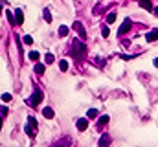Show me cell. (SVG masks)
Wrapping results in <instances>:
<instances>
[{
	"label": "cell",
	"mask_w": 158,
	"mask_h": 147,
	"mask_svg": "<svg viewBox=\"0 0 158 147\" xmlns=\"http://www.w3.org/2000/svg\"><path fill=\"white\" fill-rule=\"evenodd\" d=\"M81 40H83V39H81ZM81 40H74V43H72V55L75 59H81L85 55V50H86V46L81 43Z\"/></svg>",
	"instance_id": "cell-1"
},
{
	"label": "cell",
	"mask_w": 158,
	"mask_h": 147,
	"mask_svg": "<svg viewBox=\"0 0 158 147\" xmlns=\"http://www.w3.org/2000/svg\"><path fill=\"white\" fill-rule=\"evenodd\" d=\"M40 99H43V92H40V90H35L33 96L28 99V105H30V107H37V105L40 103Z\"/></svg>",
	"instance_id": "cell-2"
},
{
	"label": "cell",
	"mask_w": 158,
	"mask_h": 147,
	"mask_svg": "<svg viewBox=\"0 0 158 147\" xmlns=\"http://www.w3.org/2000/svg\"><path fill=\"white\" fill-rule=\"evenodd\" d=\"M130 28H132V20L125 18V20H123V24L120 26V30H118V35H120V37H123L127 31H130Z\"/></svg>",
	"instance_id": "cell-3"
},
{
	"label": "cell",
	"mask_w": 158,
	"mask_h": 147,
	"mask_svg": "<svg viewBox=\"0 0 158 147\" xmlns=\"http://www.w3.org/2000/svg\"><path fill=\"white\" fill-rule=\"evenodd\" d=\"M72 28H74L75 31H77V35H79V37L83 39V40L86 39V31H85V28H83V24H81V22H74V26H72Z\"/></svg>",
	"instance_id": "cell-4"
},
{
	"label": "cell",
	"mask_w": 158,
	"mask_h": 147,
	"mask_svg": "<svg viewBox=\"0 0 158 147\" xmlns=\"http://www.w3.org/2000/svg\"><path fill=\"white\" fill-rule=\"evenodd\" d=\"M75 127H77L79 131H86V127H88V120H86V118H81V120H77Z\"/></svg>",
	"instance_id": "cell-5"
},
{
	"label": "cell",
	"mask_w": 158,
	"mask_h": 147,
	"mask_svg": "<svg viewBox=\"0 0 158 147\" xmlns=\"http://www.w3.org/2000/svg\"><path fill=\"white\" fill-rule=\"evenodd\" d=\"M43 114H44V118H48V120H52V118L55 116V112H53L52 107H44V109H43Z\"/></svg>",
	"instance_id": "cell-6"
},
{
	"label": "cell",
	"mask_w": 158,
	"mask_h": 147,
	"mask_svg": "<svg viewBox=\"0 0 158 147\" xmlns=\"http://www.w3.org/2000/svg\"><path fill=\"white\" fill-rule=\"evenodd\" d=\"M156 39H158V30L149 31V33L145 35V40H147V43H153V40H156Z\"/></svg>",
	"instance_id": "cell-7"
},
{
	"label": "cell",
	"mask_w": 158,
	"mask_h": 147,
	"mask_svg": "<svg viewBox=\"0 0 158 147\" xmlns=\"http://www.w3.org/2000/svg\"><path fill=\"white\" fill-rule=\"evenodd\" d=\"M15 18H17V24H22V22H24V15H22V9H17V11H15Z\"/></svg>",
	"instance_id": "cell-8"
},
{
	"label": "cell",
	"mask_w": 158,
	"mask_h": 147,
	"mask_svg": "<svg viewBox=\"0 0 158 147\" xmlns=\"http://www.w3.org/2000/svg\"><path fill=\"white\" fill-rule=\"evenodd\" d=\"M68 31H70V28H68V26H61L59 28V37H66Z\"/></svg>",
	"instance_id": "cell-9"
},
{
	"label": "cell",
	"mask_w": 158,
	"mask_h": 147,
	"mask_svg": "<svg viewBox=\"0 0 158 147\" xmlns=\"http://www.w3.org/2000/svg\"><path fill=\"white\" fill-rule=\"evenodd\" d=\"M24 131H26V134H28L30 138H33V136H35V132H33L35 129H33V127H31L30 123H28V125H26V127H24Z\"/></svg>",
	"instance_id": "cell-10"
},
{
	"label": "cell",
	"mask_w": 158,
	"mask_h": 147,
	"mask_svg": "<svg viewBox=\"0 0 158 147\" xmlns=\"http://www.w3.org/2000/svg\"><path fill=\"white\" fill-rule=\"evenodd\" d=\"M107 123H108V116H101L98 120V127H105Z\"/></svg>",
	"instance_id": "cell-11"
},
{
	"label": "cell",
	"mask_w": 158,
	"mask_h": 147,
	"mask_svg": "<svg viewBox=\"0 0 158 147\" xmlns=\"http://www.w3.org/2000/svg\"><path fill=\"white\" fill-rule=\"evenodd\" d=\"M108 142H111V136H108V134H103V136H101V140H99V145L103 147V145H107Z\"/></svg>",
	"instance_id": "cell-12"
},
{
	"label": "cell",
	"mask_w": 158,
	"mask_h": 147,
	"mask_svg": "<svg viewBox=\"0 0 158 147\" xmlns=\"http://www.w3.org/2000/svg\"><path fill=\"white\" fill-rule=\"evenodd\" d=\"M35 74H44V65H40L39 61L35 62Z\"/></svg>",
	"instance_id": "cell-13"
},
{
	"label": "cell",
	"mask_w": 158,
	"mask_h": 147,
	"mask_svg": "<svg viewBox=\"0 0 158 147\" xmlns=\"http://www.w3.org/2000/svg\"><path fill=\"white\" fill-rule=\"evenodd\" d=\"M28 57H30L31 61H35V62H37V61L40 59V55H39V52H30V53H28Z\"/></svg>",
	"instance_id": "cell-14"
},
{
	"label": "cell",
	"mask_w": 158,
	"mask_h": 147,
	"mask_svg": "<svg viewBox=\"0 0 158 147\" xmlns=\"http://www.w3.org/2000/svg\"><path fill=\"white\" fill-rule=\"evenodd\" d=\"M86 116H88V118H94V120H96V118H98V109H88Z\"/></svg>",
	"instance_id": "cell-15"
},
{
	"label": "cell",
	"mask_w": 158,
	"mask_h": 147,
	"mask_svg": "<svg viewBox=\"0 0 158 147\" xmlns=\"http://www.w3.org/2000/svg\"><path fill=\"white\" fill-rule=\"evenodd\" d=\"M114 20H116V13H114V11H111V13L107 15V24H112Z\"/></svg>",
	"instance_id": "cell-16"
},
{
	"label": "cell",
	"mask_w": 158,
	"mask_h": 147,
	"mask_svg": "<svg viewBox=\"0 0 158 147\" xmlns=\"http://www.w3.org/2000/svg\"><path fill=\"white\" fill-rule=\"evenodd\" d=\"M28 123H30V125H31V127L35 129V131L39 129V125H37V120H35V118H33V116H30V118H28Z\"/></svg>",
	"instance_id": "cell-17"
},
{
	"label": "cell",
	"mask_w": 158,
	"mask_h": 147,
	"mask_svg": "<svg viewBox=\"0 0 158 147\" xmlns=\"http://www.w3.org/2000/svg\"><path fill=\"white\" fill-rule=\"evenodd\" d=\"M44 61H46V65H52V62L55 61V57H53V53H46V57H44Z\"/></svg>",
	"instance_id": "cell-18"
},
{
	"label": "cell",
	"mask_w": 158,
	"mask_h": 147,
	"mask_svg": "<svg viewBox=\"0 0 158 147\" xmlns=\"http://www.w3.org/2000/svg\"><path fill=\"white\" fill-rule=\"evenodd\" d=\"M6 17H8V20L11 24H17V18H13V13H9V11H6Z\"/></svg>",
	"instance_id": "cell-19"
},
{
	"label": "cell",
	"mask_w": 158,
	"mask_h": 147,
	"mask_svg": "<svg viewBox=\"0 0 158 147\" xmlns=\"http://www.w3.org/2000/svg\"><path fill=\"white\" fill-rule=\"evenodd\" d=\"M59 68H61V72H66V70H68V62L66 61H61L59 62Z\"/></svg>",
	"instance_id": "cell-20"
},
{
	"label": "cell",
	"mask_w": 158,
	"mask_h": 147,
	"mask_svg": "<svg viewBox=\"0 0 158 147\" xmlns=\"http://www.w3.org/2000/svg\"><path fill=\"white\" fill-rule=\"evenodd\" d=\"M108 33H111V31H108V26H103V28H101V35L107 39V37H108Z\"/></svg>",
	"instance_id": "cell-21"
},
{
	"label": "cell",
	"mask_w": 158,
	"mask_h": 147,
	"mask_svg": "<svg viewBox=\"0 0 158 147\" xmlns=\"http://www.w3.org/2000/svg\"><path fill=\"white\" fill-rule=\"evenodd\" d=\"M44 20H46V22H52V15H50V9H44Z\"/></svg>",
	"instance_id": "cell-22"
},
{
	"label": "cell",
	"mask_w": 158,
	"mask_h": 147,
	"mask_svg": "<svg viewBox=\"0 0 158 147\" xmlns=\"http://www.w3.org/2000/svg\"><path fill=\"white\" fill-rule=\"evenodd\" d=\"M94 65H98V66H103V65H105V61H103L101 57H94Z\"/></svg>",
	"instance_id": "cell-23"
},
{
	"label": "cell",
	"mask_w": 158,
	"mask_h": 147,
	"mask_svg": "<svg viewBox=\"0 0 158 147\" xmlns=\"http://www.w3.org/2000/svg\"><path fill=\"white\" fill-rule=\"evenodd\" d=\"M2 101H6V103H8V101H11V94H8V92H6V94H2Z\"/></svg>",
	"instance_id": "cell-24"
},
{
	"label": "cell",
	"mask_w": 158,
	"mask_h": 147,
	"mask_svg": "<svg viewBox=\"0 0 158 147\" xmlns=\"http://www.w3.org/2000/svg\"><path fill=\"white\" fill-rule=\"evenodd\" d=\"M24 43H26V44H33V39H31V35H26V37H24Z\"/></svg>",
	"instance_id": "cell-25"
},
{
	"label": "cell",
	"mask_w": 158,
	"mask_h": 147,
	"mask_svg": "<svg viewBox=\"0 0 158 147\" xmlns=\"http://www.w3.org/2000/svg\"><path fill=\"white\" fill-rule=\"evenodd\" d=\"M153 13H154V17H158V8H154V9H153Z\"/></svg>",
	"instance_id": "cell-26"
},
{
	"label": "cell",
	"mask_w": 158,
	"mask_h": 147,
	"mask_svg": "<svg viewBox=\"0 0 158 147\" xmlns=\"http://www.w3.org/2000/svg\"><path fill=\"white\" fill-rule=\"evenodd\" d=\"M154 66H156V68H158V59H154Z\"/></svg>",
	"instance_id": "cell-27"
}]
</instances>
